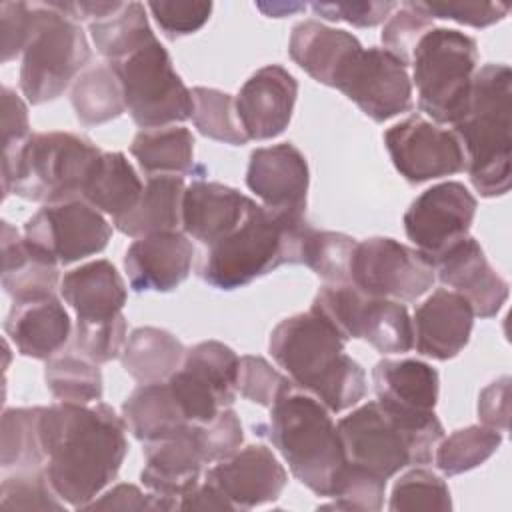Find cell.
Returning a JSON list of instances; mask_svg holds the SVG:
<instances>
[{
    "mask_svg": "<svg viewBox=\"0 0 512 512\" xmlns=\"http://www.w3.org/2000/svg\"><path fill=\"white\" fill-rule=\"evenodd\" d=\"M346 460L388 480L412 464H428L444 428L434 412L402 414L370 400L338 422Z\"/></svg>",
    "mask_w": 512,
    "mask_h": 512,
    "instance_id": "5b68a950",
    "label": "cell"
},
{
    "mask_svg": "<svg viewBox=\"0 0 512 512\" xmlns=\"http://www.w3.org/2000/svg\"><path fill=\"white\" fill-rule=\"evenodd\" d=\"M126 318L124 314L108 322H84L76 320L72 334V350L94 362L104 364L118 358L126 344Z\"/></svg>",
    "mask_w": 512,
    "mask_h": 512,
    "instance_id": "7dc6e473",
    "label": "cell"
},
{
    "mask_svg": "<svg viewBox=\"0 0 512 512\" xmlns=\"http://www.w3.org/2000/svg\"><path fill=\"white\" fill-rule=\"evenodd\" d=\"M308 184V162L294 144L284 142L252 150L246 186L266 208L304 216Z\"/></svg>",
    "mask_w": 512,
    "mask_h": 512,
    "instance_id": "d6986e66",
    "label": "cell"
},
{
    "mask_svg": "<svg viewBox=\"0 0 512 512\" xmlns=\"http://www.w3.org/2000/svg\"><path fill=\"white\" fill-rule=\"evenodd\" d=\"M296 96L298 82L280 64L256 70L234 100L238 122L248 140L280 136L290 124Z\"/></svg>",
    "mask_w": 512,
    "mask_h": 512,
    "instance_id": "ac0fdd59",
    "label": "cell"
},
{
    "mask_svg": "<svg viewBox=\"0 0 512 512\" xmlns=\"http://www.w3.org/2000/svg\"><path fill=\"white\" fill-rule=\"evenodd\" d=\"M260 430L300 484L318 496H330L346 454L330 410L318 398L290 390L270 406V420Z\"/></svg>",
    "mask_w": 512,
    "mask_h": 512,
    "instance_id": "52a82bcc",
    "label": "cell"
},
{
    "mask_svg": "<svg viewBox=\"0 0 512 512\" xmlns=\"http://www.w3.org/2000/svg\"><path fill=\"white\" fill-rule=\"evenodd\" d=\"M88 30L96 52L108 62H118L156 38L140 2H124L118 12L90 22Z\"/></svg>",
    "mask_w": 512,
    "mask_h": 512,
    "instance_id": "d590c367",
    "label": "cell"
},
{
    "mask_svg": "<svg viewBox=\"0 0 512 512\" xmlns=\"http://www.w3.org/2000/svg\"><path fill=\"white\" fill-rule=\"evenodd\" d=\"M388 508L392 512L408 510H438L446 512L452 508L448 484L426 468H414L402 474L390 494Z\"/></svg>",
    "mask_w": 512,
    "mask_h": 512,
    "instance_id": "ee69618b",
    "label": "cell"
},
{
    "mask_svg": "<svg viewBox=\"0 0 512 512\" xmlns=\"http://www.w3.org/2000/svg\"><path fill=\"white\" fill-rule=\"evenodd\" d=\"M126 428L140 442L166 438L188 424L168 380L140 384L122 404Z\"/></svg>",
    "mask_w": 512,
    "mask_h": 512,
    "instance_id": "4dcf8cb0",
    "label": "cell"
},
{
    "mask_svg": "<svg viewBox=\"0 0 512 512\" xmlns=\"http://www.w3.org/2000/svg\"><path fill=\"white\" fill-rule=\"evenodd\" d=\"M394 168L410 184L452 176L466 170V158L454 132L412 114L384 132Z\"/></svg>",
    "mask_w": 512,
    "mask_h": 512,
    "instance_id": "2e32d148",
    "label": "cell"
},
{
    "mask_svg": "<svg viewBox=\"0 0 512 512\" xmlns=\"http://www.w3.org/2000/svg\"><path fill=\"white\" fill-rule=\"evenodd\" d=\"M360 338L380 354H402L414 346V328L408 310L398 300L368 296Z\"/></svg>",
    "mask_w": 512,
    "mask_h": 512,
    "instance_id": "8d00e7d4",
    "label": "cell"
},
{
    "mask_svg": "<svg viewBox=\"0 0 512 512\" xmlns=\"http://www.w3.org/2000/svg\"><path fill=\"white\" fill-rule=\"evenodd\" d=\"M28 124V108L24 100L10 90L8 86L2 88V144L4 150L18 148L30 136Z\"/></svg>",
    "mask_w": 512,
    "mask_h": 512,
    "instance_id": "680465c9",
    "label": "cell"
},
{
    "mask_svg": "<svg viewBox=\"0 0 512 512\" xmlns=\"http://www.w3.org/2000/svg\"><path fill=\"white\" fill-rule=\"evenodd\" d=\"M256 8L258 10H262L266 16H274V18H282V16H288V14H292V12H298V10H306V4H286V2H280V4H276V2H272V4H264V2H258L256 4Z\"/></svg>",
    "mask_w": 512,
    "mask_h": 512,
    "instance_id": "94428289",
    "label": "cell"
},
{
    "mask_svg": "<svg viewBox=\"0 0 512 512\" xmlns=\"http://www.w3.org/2000/svg\"><path fill=\"white\" fill-rule=\"evenodd\" d=\"M148 8L170 40L198 32L212 14V2H148Z\"/></svg>",
    "mask_w": 512,
    "mask_h": 512,
    "instance_id": "f5cc1de1",
    "label": "cell"
},
{
    "mask_svg": "<svg viewBox=\"0 0 512 512\" xmlns=\"http://www.w3.org/2000/svg\"><path fill=\"white\" fill-rule=\"evenodd\" d=\"M112 228L82 198L44 204L24 224V238L58 264H72L108 246Z\"/></svg>",
    "mask_w": 512,
    "mask_h": 512,
    "instance_id": "4fadbf2b",
    "label": "cell"
},
{
    "mask_svg": "<svg viewBox=\"0 0 512 512\" xmlns=\"http://www.w3.org/2000/svg\"><path fill=\"white\" fill-rule=\"evenodd\" d=\"M0 22H2V62L16 58L24 52L32 22L34 10L28 2H2L0 4Z\"/></svg>",
    "mask_w": 512,
    "mask_h": 512,
    "instance_id": "9f6ffc18",
    "label": "cell"
},
{
    "mask_svg": "<svg viewBox=\"0 0 512 512\" xmlns=\"http://www.w3.org/2000/svg\"><path fill=\"white\" fill-rule=\"evenodd\" d=\"M384 490H386L384 478L346 460V464L338 472L332 492L328 496V498H332V502L324 504L320 508L376 512L382 508Z\"/></svg>",
    "mask_w": 512,
    "mask_h": 512,
    "instance_id": "f6af8a7d",
    "label": "cell"
},
{
    "mask_svg": "<svg viewBox=\"0 0 512 512\" xmlns=\"http://www.w3.org/2000/svg\"><path fill=\"white\" fill-rule=\"evenodd\" d=\"M478 418L484 426L498 432L508 430L510 418V376H502L488 384L478 396Z\"/></svg>",
    "mask_w": 512,
    "mask_h": 512,
    "instance_id": "6f0895ef",
    "label": "cell"
},
{
    "mask_svg": "<svg viewBox=\"0 0 512 512\" xmlns=\"http://www.w3.org/2000/svg\"><path fill=\"white\" fill-rule=\"evenodd\" d=\"M34 22L22 52L20 90L30 104L52 102L64 94L90 62V46L76 20L50 2H32Z\"/></svg>",
    "mask_w": 512,
    "mask_h": 512,
    "instance_id": "9c48e42d",
    "label": "cell"
},
{
    "mask_svg": "<svg viewBox=\"0 0 512 512\" xmlns=\"http://www.w3.org/2000/svg\"><path fill=\"white\" fill-rule=\"evenodd\" d=\"M44 380L54 398L72 404H92L102 398V372L98 364L66 352L52 356L44 368Z\"/></svg>",
    "mask_w": 512,
    "mask_h": 512,
    "instance_id": "f35d334b",
    "label": "cell"
},
{
    "mask_svg": "<svg viewBox=\"0 0 512 512\" xmlns=\"http://www.w3.org/2000/svg\"><path fill=\"white\" fill-rule=\"evenodd\" d=\"M478 62L476 40L454 28L428 30L414 48L418 108L438 124H456L470 102Z\"/></svg>",
    "mask_w": 512,
    "mask_h": 512,
    "instance_id": "ba28073f",
    "label": "cell"
},
{
    "mask_svg": "<svg viewBox=\"0 0 512 512\" xmlns=\"http://www.w3.org/2000/svg\"><path fill=\"white\" fill-rule=\"evenodd\" d=\"M124 432V418L104 402L42 406L44 472L66 504L82 510L116 478L128 454Z\"/></svg>",
    "mask_w": 512,
    "mask_h": 512,
    "instance_id": "6da1fadb",
    "label": "cell"
},
{
    "mask_svg": "<svg viewBox=\"0 0 512 512\" xmlns=\"http://www.w3.org/2000/svg\"><path fill=\"white\" fill-rule=\"evenodd\" d=\"M368 302V294L352 282L324 284L314 296L312 308L328 324H332L344 340L360 338V320Z\"/></svg>",
    "mask_w": 512,
    "mask_h": 512,
    "instance_id": "7bdbcfd3",
    "label": "cell"
},
{
    "mask_svg": "<svg viewBox=\"0 0 512 512\" xmlns=\"http://www.w3.org/2000/svg\"><path fill=\"white\" fill-rule=\"evenodd\" d=\"M102 150L74 132H36L2 154L4 198L44 204L82 198L84 184Z\"/></svg>",
    "mask_w": 512,
    "mask_h": 512,
    "instance_id": "8992f818",
    "label": "cell"
},
{
    "mask_svg": "<svg viewBox=\"0 0 512 512\" xmlns=\"http://www.w3.org/2000/svg\"><path fill=\"white\" fill-rule=\"evenodd\" d=\"M474 326L470 302L452 290H434L414 312V346L418 354L450 360L468 344Z\"/></svg>",
    "mask_w": 512,
    "mask_h": 512,
    "instance_id": "603a6c76",
    "label": "cell"
},
{
    "mask_svg": "<svg viewBox=\"0 0 512 512\" xmlns=\"http://www.w3.org/2000/svg\"><path fill=\"white\" fill-rule=\"evenodd\" d=\"M254 200L236 188L194 180L182 196V228L206 248L228 236L254 208Z\"/></svg>",
    "mask_w": 512,
    "mask_h": 512,
    "instance_id": "cb8c5ba5",
    "label": "cell"
},
{
    "mask_svg": "<svg viewBox=\"0 0 512 512\" xmlns=\"http://www.w3.org/2000/svg\"><path fill=\"white\" fill-rule=\"evenodd\" d=\"M0 506L8 510H64V500L52 488L44 468L16 470L2 480Z\"/></svg>",
    "mask_w": 512,
    "mask_h": 512,
    "instance_id": "bcb514c9",
    "label": "cell"
},
{
    "mask_svg": "<svg viewBox=\"0 0 512 512\" xmlns=\"http://www.w3.org/2000/svg\"><path fill=\"white\" fill-rule=\"evenodd\" d=\"M192 100V122L202 136L232 146H242L248 142V136L238 122L236 106L230 94L216 88L196 86L192 88Z\"/></svg>",
    "mask_w": 512,
    "mask_h": 512,
    "instance_id": "b9f144b4",
    "label": "cell"
},
{
    "mask_svg": "<svg viewBox=\"0 0 512 512\" xmlns=\"http://www.w3.org/2000/svg\"><path fill=\"white\" fill-rule=\"evenodd\" d=\"M312 12L330 22H348L358 28H372L384 22L396 8V2H312Z\"/></svg>",
    "mask_w": 512,
    "mask_h": 512,
    "instance_id": "db71d44e",
    "label": "cell"
},
{
    "mask_svg": "<svg viewBox=\"0 0 512 512\" xmlns=\"http://www.w3.org/2000/svg\"><path fill=\"white\" fill-rule=\"evenodd\" d=\"M60 294L76 310V320L108 322L122 314L126 284L110 260H92L64 274Z\"/></svg>",
    "mask_w": 512,
    "mask_h": 512,
    "instance_id": "4316f807",
    "label": "cell"
},
{
    "mask_svg": "<svg viewBox=\"0 0 512 512\" xmlns=\"http://www.w3.org/2000/svg\"><path fill=\"white\" fill-rule=\"evenodd\" d=\"M194 246L178 230L136 238L124 256V270L134 292H170L192 268Z\"/></svg>",
    "mask_w": 512,
    "mask_h": 512,
    "instance_id": "44dd1931",
    "label": "cell"
},
{
    "mask_svg": "<svg viewBox=\"0 0 512 512\" xmlns=\"http://www.w3.org/2000/svg\"><path fill=\"white\" fill-rule=\"evenodd\" d=\"M70 316L64 304L54 296L12 302L4 320V332L16 350L26 358L50 360L70 338Z\"/></svg>",
    "mask_w": 512,
    "mask_h": 512,
    "instance_id": "d4e9b609",
    "label": "cell"
},
{
    "mask_svg": "<svg viewBox=\"0 0 512 512\" xmlns=\"http://www.w3.org/2000/svg\"><path fill=\"white\" fill-rule=\"evenodd\" d=\"M432 20L412 8L410 2H402L384 24L382 30V44L384 50L394 54L406 66L412 62V54L420 38L432 30Z\"/></svg>",
    "mask_w": 512,
    "mask_h": 512,
    "instance_id": "681fc988",
    "label": "cell"
},
{
    "mask_svg": "<svg viewBox=\"0 0 512 512\" xmlns=\"http://www.w3.org/2000/svg\"><path fill=\"white\" fill-rule=\"evenodd\" d=\"M356 244L358 242L348 234L314 230L310 226L304 238L300 264L308 266L328 284L350 282V262Z\"/></svg>",
    "mask_w": 512,
    "mask_h": 512,
    "instance_id": "60d3db41",
    "label": "cell"
},
{
    "mask_svg": "<svg viewBox=\"0 0 512 512\" xmlns=\"http://www.w3.org/2000/svg\"><path fill=\"white\" fill-rule=\"evenodd\" d=\"M346 340L314 310L284 318L268 350L296 388L310 392L330 412L358 404L366 394L364 368L344 352Z\"/></svg>",
    "mask_w": 512,
    "mask_h": 512,
    "instance_id": "7a4b0ae2",
    "label": "cell"
},
{
    "mask_svg": "<svg viewBox=\"0 0 512 512\" xmlns=\"http://www.w3.org/2000/svg\"><path fill=\"white\" fill-rule=\"evenodd\" d=\"M424 16L454 20L474 28H486L506 18L508 4L502 2H410Z\"/></svg>",
    "mask_w": 512,
    "mask_h": 512,
    "instance_id": "816d5d0a",
    "label": "cell"
},
{
    "mask_svg": "<svg viewBox=\"0 0 512 512\" xmlns=\"http://www.w3.org/2000/svg\"><path fill=\"white\" fill-rule=\"evenodd\" d=\"M434 270L442 284L470 302L474 316H496L508 298V282L488 264L482 246L472 236L446 250L436 260Z\"/></svg>",
    "mask_w": 512,
    "mask_h": 512,
    "instance_id": "7402d4cb",
    "label": "cell"
},
{
    "mask_svg": "<svg viewBox=\"0 0 512 512\" xmlns=\"http://www.w3.org/2000/svg\"><path fill=\"white\" fill-rule=\"evenodd\" d=\"M70 102L84 126H98L126 112L124 88L110 62L86 68L74 80Z\"/></svg>",
    "mask_w": 512,
    "mask_h": 512,
    "instance_id": "e575fe53",
    "label": "cell"
},
{
    "mask_svg": "<svg viewBox=\"0 0 512 512\" xmlns=\"http://www.w3.org/2000/svg\"><path fill=\"white\" fill-rule=\"evenodd\" d=\"M310 224L304 216L254 204L222 240L208 246L198 274L218 290H236L282 264H300Z\"/></svg>",
    "mask_w": 512,
    "mask_h": 512,
    "instance_id": "3957f363",
    "label": "cell"
},
{
    "mask_svg": "<svg viewBox=\"0 0 512 512\" xmlns=\"http://www.w3.org/2000/svg\"><path fill=\"white\" fill-rule=\"evenodd\" d=\"M184 180L174 174L148 176V182L132 210L114 218V226L134 238L170 232L182 224Z\"/></svg>",
    "mask_w": 512,
    "mask_h": 512,
    "instance_id": "f546056e",
    "label": "cell"
},
{
    "mask_svg": "<svg viewBox=\"0 0 512 512\" xmlns=\"http://www.w3.org/2000/svg\"><path fill=\"white\" fill-rule=\"evenodd\" d=\"M42 406L8 408L2 414V468L34 470L46 460L40 440Z\"/></svg>",
    "mask_w": 512,
    "mask_h": 512,
    "instance_id": "74e56055",
    "label": "cell"
},
{
    "mask_svg": "<svg viewBox=\"0 0 512 512\" xmlns=\"http://www.w3.org/2000/svg\"><path fill=\"white\" fill-rule=\"evenodd\" d=\"M178 510H234L230 500L208 480L178 500Z\"/></svg>",
    "mask_w": 512,
    "mask_h": 512,
    "instance_id": "91938a15",
    "label": "cell"
},
{
    "mask_svg": "<svg viewBox=\"0 0 512 512\" xmlns=\"http://www.w3.org/2000/svg\"><path fill=\"white\" fill-rule=\"evenodd\" d=\"M236 388L246 400L270 408L278 398L296 386L288 376L272 368V364L262 356H242L238 362Z\"/></svg>",
    "mask_w": 512,
    "mask_h": 512,
    "instance_id": "c3c4849f",
    "label": "cell"
},
{
    "mask_svg": "<svg viewBox=\"0 0 512 512\" xmlns=\"http://www.w3.org/2000/svg\"><path fill=\"white\" fill-rule=\"evenodd\" d=\"M184 344L168 330L140 326L126 338L120 354L122 368L140 384L168 380L182 364Z\"/></svg>",
    "mask_w": 512,
    "mask_h": 512,
    "instance_id": "1f68e13d",
    "label": "cell"
},
{
    "mask_svg": "<svg viewBox=\"0 0 512 512\" xmlns=\"http://www.w3.org/2000/svg\"><path fill=\"white\" fill-rule=\"evenodd\" d=\"M502 444V432L472 424L452 432L436 450V466L446 476H456L484 464Z\"/></svg>",
    "mask_w": 512,
    "mask_h": 512,
    "instance_id": "ab89813d",
    "label": "cell"
},
{
    "mask_svg": "<svg viewBox=\"0 0 512 512\" xmlns=\"http://www.w3.org/2000/svg\"><path fill=\"white\" fill-rule=\"evenodd\" d=\"M238 362L236 352L218 340L198 342L184 352L168 384L188 422H210L222 408L232 406Z\"/></svg>",
    "mask_w": 512,
    "mask_h": 512,
    "instance_id": "7c38bea8",
    "label": "cell"
},
{
    "mask_svg": "<svg viewBox=\"0 0 512 512\" xmlns=\"http://www.w3.org/2000/svg\"><path fill=\"white\" fill-rule=\"evenodd\" d=\"M374 122H386L412 108V80L406 64L384 48H362L336 86Z\"/></svg>",
    "mask_w": 512,
    "mask_h": 512,
    "instance_id": "9a60e30c",
    "label": "cell"
},
{
    "mask_svg": "<svg viewBox=\"0 0 512 512\" xmlns=\"http://www.w3.org/2000/svg\"><path fill=\"white\" fill-rule=\"evenodd\" d=\"M130 154L138 160L146 176L156 174H192L194 164V136L182 126H162L140 130L132 144Z\"/></svg>",
    "mask_w": 512,
    "mask_h": 512,
    "instance_id": "836d02e7",
    "label": "cell"
},
{
    "mask_svg": "<svg viewBox=\"0 0 512 512\" xmlns=\"http://www.w3.org/2000/svg\"><path fill=\"white\" fill-rule=\"evenodd\" d=\"M178 504L154 492H142L134 484H116L104 494H98L82 510H174Z\"/></svg>",
    "mask_w": 512,
    "mask_h": 512,
    "instance_id": "11a10c76",
    "label": "cell"
},
{
    "mask_svg": "<svg viewBox=\"0 0 512 512\" xmlns=\"http://www.w3.org/2000/svg\"><path fill=\"white\" fill-rule=\"evenodd\" d=\"M194 428L206 464L232 456L244 440L240 418L232 408H222L210 422H194Z\"/></svg>",
    "mask_w": 512,
    "mask_h": 512,
    "instance_id": "f907efd6",
    "label": "cell"
},
{
    "mask_svg": "<svg viewBox=\"0 0 512 512\" xmlns=\"http://www.w3.org/2000/svg\"><path fill=\"white\" fill-rule=\"evenodd\" d=\"M142 190L144 186L134 166L122 152H102L84 184L82 200L118 218L134 208Z\"/></svg>",
    "mask_w": 512,
    "mask_h": 512,
    "instance_id": "d6a6232c",
    "label": "cell"
},
{
    "mask_svg": "<svg viewBox=\"0 0 512 512\" xmlns=\"http://www.w3.org/2000/svg\"><path fill=\"white\" fill-rule=\"evenodd\" d=\"M144 468L140 472L142 484L178 504L182 496L192 492L200 484L202 466L206 464L194 422H188L178 432L144 442Z\"/></svg>",
    "mask_w": 512,
    "mask_h": 512,
    "instance_id": "ffe728a7",
    "label": "cell"
},
{
    "mask_svg": "<svg viewBox=\"0 0 512 512\" xmlns=\"http://www.w3.org/2000/svg\"><path fill=\"white\" fill-rule=\"evenodd\" d=\"M510 82V66L484 64L474 72L464 116L452 124L470 182L484 198L504 196L510 190Z\"/></svg>",
    "mask_w": 512,
    "mask_h": 512,
    "instance_id": "277c9868",
    "label": "cell"
},
{
    "mask_svg": "<svg viewBox=\"0 0 512 512\" xmlns=\"http://www.w3.org/2000/svg\"><path fill=\"white\" fill-rule=\"evenodd\" d=\"M110 64L122 82L126 110L140 128H162L192 118V90L176 74L158 38Z\"/></svg>",
    "mask_w": 512,
    "mask_h": 512,
    "instance_id": "30bf717a",
    "label": "cell"
},
{
    "mask_svg": "<svg viewBox=\"0 0 512 512\" xmlns=\"http://www.w3.org/2000/svg\"><path fill=\"white\" fill-rule=\"evenodd\" d=\"M362 50L358 38L318 20H302L292 28L290 58L316 82L334 88L344 68Z\"/></svg>",
    "mask_w": 512,
    "mask_h": 512,
    "instance_id": "484cf974",
    "label": "cell"
},
{
    "mask_svg": "<svg viewBox=\"0 0 512 512\" xmlns=\"http://www.w3.org/2000/svg\"><path fill=\"white\" fill-rule=\"evenodd\" d=\"M436 280L434 266L416 250L394 238L374 236L356 244L350 282L368 296L414 302Z\"/></svg>",
    "mask_w": 512,
    "mask_h": 512,
    "instance_id": "8fae6325",
    "label": "cell"
},
{
    "mask_svg": "<svg viewBox=\"0 0 512 512\" xmlns=\"http://www.w3.org/2000/svg\"><path fill=\"white\" fill-rule=\"evenodd\" d=\"M378 402L402 414H430L438 402L440 378L422 360H380L372 370Z\"/></svg>",
    "mask_w": 512,
    "mask_h": 512,
    "instance_id": "83f0119b",
    "label": "cell"
},
{
    "mask_svg": "<svg viewBox=\"0 0 512 512\" xmlns=\"http://www.w3.org/2000/svg\"><path fill=\"white\" fill-rule=\"evenodd\" d=\"M58 282V262L20 238L8 222H2V286L12 302L54 296Z\"/></svg>",
    "mask_w": 512,
    "mask_h": 512,
    "instance_id": "f1b7e54d",
    "label": "cell"
},
{
    "mask_svg": "<svg viewBox=\"0 0 512 512\" xmlns=\"http://www.w3.org/2000/svg\"><path fill=\"white\" fill-rule=\"evenodd\" d=\"M476 198L456 180L424 190L404 214V230L416 250L434 266L436 260L468 236Z\"/></svg>",
    "mask_w": 512,
    "mask_h": 512,
    "instance_id": "5bb4252c",
    "label": "cell"
},
{
    "mask_svg": "<svg viewBox=\"0 0 512 512\" xmlns=\"http://www.w3.org/2000/svg\"><path fill=\"white\" fill-rule=\"evenodd\" d=\"M204 480L230 500L234 510L254 508L280 498L286 488L288 474L270 448L250 444L232 456L218 460L206 470Z\"/></svg>",
    "mask_w": 512,
    "mask_h": 512,
    "instance_id": "e0dca14e",
    "label": "cell"
}]
</instances>
